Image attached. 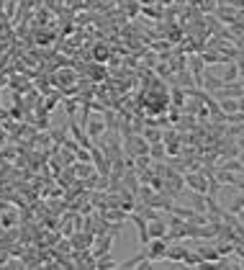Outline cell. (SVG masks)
<instances>
[{
	"label": "cell",
	"mask_w": 244,
	"mask_h": 270,
	"mask_svg": "<svg viewBox=\"0 0 244 270\" xmlns=\"http://www.w3.org/2000/svg\"><path fill=\"white\" fill-rule=\"evenodd\" d=\"M218 101V106H221V111L226 113V116H231V113H236L239 111V98H216Z\"/></svg>",
	"instance_id": "8992f818"
},
{
	"label": "cell",
	"mask_w": 244,
	"mask_h": 270,
	"mask_svg": "<svg viewBox=\"0 0 244 270\" xmlns=\"http://www.w3.org/2000/svg\"><path fill=\"white\" fill-rule=\"evenodd\" d=\"M195 252L200 255V260H208V262H216L221 255H218V249H216V242L213 244H195Z\"/></svg>",
	"instance_id": "3957f363"
},
{
	"label": "cell",
	"mask_w": 244,
	"mask_h": 270,
	"mask_svg": "<svg viewBox=\"0 0 244 270\" xmlns=\"http://www.w3.org/2000/svg\"><path fill=\"white\" fill-rule=\"evenodd\" d=\"M149 157H152L154 162H159V160L165 162V160H167V149H165V142H152V144H149Z\"/></svg>",
	"instance_id": "52a82bcc"
},
{
	"label": "cell",
	"mask_w": 244,
	"mask_h": 270,
	"mask_svg": "<svg viewBox=\"0 0 244 270\" xmlns=\"http://www.w3.org/2000/svg\"><path fill=\"white\" fill-rule=\"evenodd\" d=\"M149 237H167V224H165V216L159 219H149Z\"/></svg>",
	"instance_id": "5b68a950"
},
{
	"label": "cell",
	"mask_w": 244,
	"mask_h": 270,
	"mask_svg": "<svg viewBox=\"0 0 244 270\" xmlns=\"http://www.w3.org/2000/svg\"><path fill=\"white\" fill-rule=\"evenodd\" d=\"M106 129H108V124H106L103 119H95V121H88V124H85V131H88L90 142H98V139L106 134Z\"/></svg>",
	"instance_id": "7a4b0ae2"
},
{
	"label": "cell",
	"mask_w": 244,
	"mask_h": 270,
	"mask_svg": "<svg viewBox=\"0 0 244 270\" xmlns=\"http://www.w3.org/2000/svg\"><path fill=\"white\" fill-rule=\"evenodd\" d=\"M213 16L221 21V24H234L236 18H239V8H234V6H226V3H218L216 8H213Z\"/></svg>",
	"instance_id": "6da1fadb"
},
{
	"label": "cell",
	"mask_w": 244,
	"mask_h": 270,
	"mask_svg": "<svg viewBox=\"0 0 244 270\" xmlns=\"http://www.w3.org/2000/svg\"><path fill=\"white\" fill-rule=\"evenodd\" d=\"M218 3H226V6H234V8H244V0H218Z\"/></svg>",
	"instance_id": "30bf717a"
},
{
	"label": "cell",
	"mask_w": 244,
	"mask_h": 270,
	"mask_svg": "<svg viewBox=\"0 0 244 270\" xmlns=\"http://www.w3.org/2000/svg\"><path fill=\"white\" fill-rule=\"evenodd\" d=\"M75 175H80V178H88V175H90V167L83 162V165H77V167H75Z\"/></svg>",
	"instance_id": "9c48e42d"
},
{
	"label": "cell",
	"mask_w": 244,
	"mask_h": 270,
	"mask_svg": "<svg viewBox=\"0 0 244 270\" xmlns=\"http://www.w3.org/2000/svg\"><path fill=\"white\" fill-rule=\"evenodd\" d=\"M113 237H116V232H106V237H100V239H98V247L93 249V257L108 255V252H111V242H113Z\"/></svg>",
	"instance_id": "277c9868"
},
{
	"label": "cell",
	"mask_w": 244,
	"mask_h": 270,
	"mask_svg": "<svg viewBox=\"0 0 244 270\" xmlns=\"http://www.w3.org/2000/svg\"><path fill=\"white\" fill-rule=\"evenodd\" d=\"M221 80H223V85H226V83L239 80V65H236V60H234V62H226V70H223Z\"/></svg>",
	"instance_id": "ba28073f"
}]
</instances>
